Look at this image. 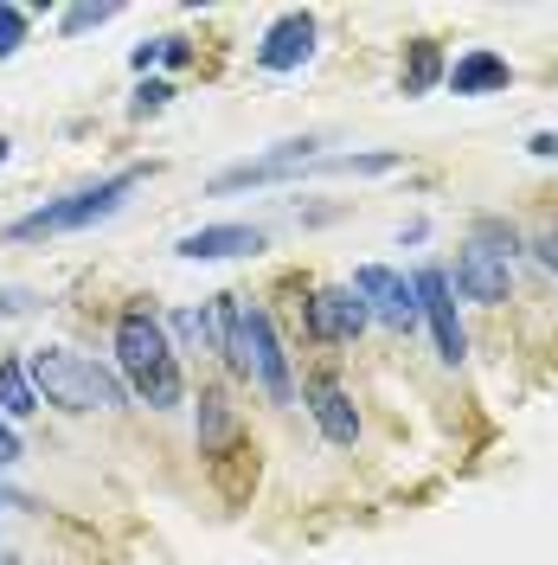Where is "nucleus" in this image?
Returning <instances> with one entry per match:
<instances>
[{"instance_id": "6ab92c4d", "label": "nucleus", "mask_w": 558, "mask_h": 565, "mask_svg": "<svg viewBox=\"0 0 558 565\" xmlns=\"http://www.w3.org/2000/svg\"><path fill=\"white\" fill-rule=\"evenodd\" d=\"M475 245H489L494 257H514V250H521V232L501 225V218H475Z\"/></svg>"}, {"instance_id": "423d86ee", "label": "nucleus", "mask_w": 558, "mask_h": 565, "mask_svg": "<svg viewBox=\"0 0 558 565\" xmlns=\"http://www.w3.org/2000/svg\"><path fill=\"white\" fill-rule=\"evenodd\" d=\"M353 289L366 296V309H373V321H385V328H398V334H411V328L423 321L418 282H405L398 270H385V264H360V270H353Z\"/></svg>"}, {"instance_id": "9b49d317", "label": "nucleus", "mask_w": 558, "mask_h": 565, "mask_svg": "<svg viewBox=\"0 0 558 565\" xmlns=\"http://www.w3.org/2000/svg\"><path fill=\"white\" fill-rule=\"evenodd\" d=\"M174 250L186 264H232V257H257V250H264V232H257V225H200V232H186Z\"/></svg>"}, {"instance_id": "bb28decb", "label": "nucleus", "mask_w": 558, "mask_h": 565, "mask_svg": "<svg viewBox=\"0 0 558 565\" xmlns=\"http://www.w3.org/2000/svg\"><path fill=\"white\" fill-rule=\"evenodd\" d=\"M148 65H161V39H148V45H136V71H148Z\"/></svg>"}, {"instance_id": "4be33fe9", "label": "nucleus", "mask_w": 558, "mask_h": 565, "mask_svg": "<svg viewBox=\"0 0 558 565\" xmlns=\"http://www.w3.org/2000/svg\"><path fill=\"white\" fill-rule=\"evenodd\" d=\"M26 450H20V430H13V418H0V469L7 462H20Z\"/></svg>"}, {"instance_id": "5701e85b", "label": "nucleus", "mask_w": 558, "mask_h": 565, "mask_svg": "<svg viewBox=\"0 0 558 565\" xmlns=\"http://www.w3.org/2000/svg\"><path fill=\"white\" fill-rule=\"evenodd\" d=\"M33 302H39L33 289H0V316H26Z\"/></svg>"}, {"instance_id": "20e7f679", "label": "nucleus", "mask_w": 558, "mask_h": 565, "mask_svg": "<svg viewBox=\"0 0 558 565\" xmlns=\"http://www.w3.org/2000/svg\"><path fill=\"white\" fill-rule=\"evenodd\" d=\"M232 373L257 380L277 405H296V373H289V353H282L277 321H270L264 302H245V316H238V366Z\"/></svg>"}, {"instance_id": "aec40b11", "label": "nucleus", "mask_w": 558, "mask_h": 565, "mask_svg": "<svg viewBox=\"0 0 558 565\" xmlns=\"http://www.w3.org/2000/svg\"><path fill=\"white\" fill-rule=\"evenodd\" d=\"M109 20H116V7H65V20H58V26H65V33H90V26H109Z\"/></svg>"}, {"instance_id": "ddd939ff", "label": "nucleus", "mask_w": 558, "mask_h": 565, "mask_svg": "<svg viewBox=\"0 0 558 565\" xmlns=\"http://www.w3.org/2000/svg\"><path fill=\"white\" fill-rule=\"evenodd\" d=\"M309 412H314V424H321V437L328 444H353L360 437V412H353V398L334 380H309Z\"/></svg>"}, {"instance_id": "2eb2a0df", "label": "nucleus", "mask_w": 558, "mask_h": 565, "mask_svg": "<svg viewBox=\"0 0 558 565\" xmlns=\"http://www.w3.org/2000/svg\"><path fill=\"white\" fill-rule=\"evenodd\" d=\"M39 412V386L26 373V353H7L0 360V418H33Z\"/></svg>"}, {"instance_id": "39448f33", "label": "nucleus", "mask_w": 558, "mask_h": 565, "mask_svg": "<svg viewBox=\"0 0 558 565\" xmlns=\"http://www.w3.org/2000/svg\"><path fill=\"white\" fill-rule=\"evenodd\" d=\"M314 148H321V136L277 141L270 154H257V161H238V168L212 174V193H245V186H270V180H302L314 168Z\"/></svg>"}, {"instance_id": "412c9836", "label": "nucleus", "mask_w": 558, "mask_h": 565, "mask_svg": "<svg viewBox=\"0 0 558 565\" xmlns=\"http://www.w3.org/2000/svg\"><path fill=\"white\" fill-rule=\"evenodd\" d=\"M168 97H174V84H168V77H148L129 109H136V116H154V109H168Z\"/></svg>"}, {"instance_id": "9d476101", "label": "nucleus", "mask_w": 558, "mask_h": 565, "mask_svg": "<svg viewBox=\"0 0 558 565\" xmlns=\"http://www.w3.org/2000/svg\"><path fill=\"white\" fill-rule=\"evenodd\" d=\"M455 289L469 296V302H482V309H501L507 302V257H494L489 245H462V257H455Z\"/></svg>"}, {"instance_id": "cd10ccee", "label": "nucleus", "mask_w": 558, "mask_h": 565, "mask_svg": "<svg viewBox=\"0 0 558 565\" xmlns=\"http://www.w3.org/2000/svg\"><path fill=\"white\" fill-rule=\"evenodd\" d=\"M0 508H26V494H20V489H7V482H0Z\"/></svg>"}, {"instance_id": "4468645a", "label": "nucleus", "mask_w": 558, "mask_h": 565, "mask_svg": "<svg viewBox=\"0 0 558 565\" xmlns=\"http://www.w3.org/2000/svg\"><path fill=\"white\" fill-rule=\"evenodd\" d=\"M232 437H238V412H232V398H225L218 386L200 392V457H225Z\"/></svg>"}, {"instance_id": "1a4fd4ad", "label": "nucleus", "mask_w": 558, "mask_h": 565, "mask_svg": "<svg viewBox=\"0 0 558 565\" xmlns=\"http://www.w3.org/2000/svg\"><path fill=\"white\" fill-rule=\"evenodd\" d=\"M309 52H314V13H282L257 39V65L264 71H302Z\"/></svg>"}, {"instance_id": "a211bd4d", "label": "nucleus", "mask_w": 558, "mask_h": 565, "mask_svg": "<svg viewBox=\"0 0 558 565\" xmlns=\"http://www.w3.org/2000/svg\"><path fill=\"white\" fill-rule=\"evenodd\" d=\"M26 26H33V13H26V7H7V0H0V65H7V58H13V52L26 45Z\"/></svg>"}, {"instance_id": "f03ea898", "label": "nucleus", "mask_w": 558, "mask_h": 565, "mask_svg": "<svg viewBox=\"0 0 558 565\" xmlns=\"http://www.w3.org/2000/svg\"><path fill=\"white\" fill-rule=\"evenodd\" d=\"M26 373H33L39 398L58 405V412H122L129 405L122 373H109V366H97V360H84L71 348H33Z\"/></svg>"}, {"instance_id": "0eeeda50", "label": "nucleus", "mask_w": 558, "mask_h": 565, "mask_svg": "<svg viewBox=\"0 0 558 565\" xmlns=\"http://www.w3.org/2000/svg\"><path fill=\"white\" fill-rule=\"evenodd\" d=\"M418 302L423 321H430V341H437V360L443 366H462L469 360V334H462V316H455V282L443 270H418Z\"/></svg>"}, {"instance_id": "dca6fc26", "label": "nucleus", "mask_w": 558, "mask_h": 565, "mask_svg": "<svg viewBox=\"0 0 558 565\" xmlns=\"http://www.w3.org/2000/svg\"><path fill=\"white\" fill-rule=\"evenodd\" d=\"M443 77V52L437 39H411V65H405V97H423L430 84Z\"/></svg>"}, {"instance_id": "a878e982", "label": "nucleus", "mask_w": 558, "mask_h": 565, "mask_svg": "<svg viewBox=\"0 0 558 565\" xmlns=\"http://www.w3.org/2000/svg\"><path fill=\"white\" fill-rule=\"evenodd\" d=\"M186 58H193L186 39H161V65H186Z\"/></svg>"}, {"instance_id": "c85d7f7f", "label": "nucleus", "mask_w": 558, "mask_h": 565, "mask_svg": "<svg viewBox=\"0 0 558 565\" xmlns=\"http://www.w3.org/2000/svg\"><path fill=\"white\" fill-rule=\"evenodd\" d=\"M0 161H7V136H0Z\"/></svg>"}, {"instance_id": "f8f14e48", "label": "nucleus", "mask_w": 558, "mask_h": 565, "mask_svg": "<svg viewBox=\"0 0 558 565\" xmlns=\"http://www.w3.org/2000/svg\"><path fill=\"white\" fill-rule=\"evenodd\" d=\"M443 84H450L455 97H489V90H507V84H514V71H507L501 52L475 45V52H462V58L443 71Z\"/></svg>"}, {"instance_id": "6e6552de", "label": "nucleus", "mask_w": 558, "mask_h": 565, "mask_svg": "<svg viewBox=\"0 0 558 565\" xmlns=\"http://www.w3.org/2000/svg\"><path fill=\"white\" fill-rule=\"evenodd\" d=\"M302 309H309V334L314 341H353V334L373 321V309H366L360 289H314Z\"/></svg>"}, {"instance_id": "f3484780", "label": "nucleus", "mask_w": 558, "mask_h": 565, "mask_svg": "<svg viewBox=\"0 0 558 565\" xmlns=\"http://www.w3.org/2000/svg\"><path fill=\"white\" fill-rule=\"evenodd\" d=\"M398 168V154L379 148V154H328V161H314L309 174H391Z\"/></svg>"}, {"instance_id": "b1692460", "label": "nucleus", "mask_w": 558, "mask_h": 565, "mask_svg": "<svg viewBox=\"0 0 558 565\" xmlns=\"http://www.w3.org/2000/svg\"><path fill=\"white\" fill-rule=\"evenodd\" d=\"M533 250H539L546 270H558V232H533Z\"/></svg>"}, {"instance_id": "7ed1b4c3", "label": "nucleus", "mask_w": 558, "mask_h": 565, "mask_svg": "<svg viewBox=\"0 0 558 565\" xmlns=\"http://www.w3.org/2000/svg\"><path fill=\"white\" fill-rule=\"evenodd\" d=\"M141 180H148V168H122V174L90 180V186H77V193H65V200H52V206L26 212V218H13V225H7V238L33 245V238H65V232H90L97 218H109V212H116L122 200H129V193H136Z\"/></svg>"}, {"instance_id": "393cba45", "label": "nucleus", "mask_w": 558, "mask_h": 565, "mask_svg": "<svg viewBox=\"0 0 558 565\" xmlns=\"http://www.w3.org/2000/svg\"><path fill=\"white\" fill-rule=\"evenodd\" d=\"M526 154H539V161H558V136H552V129H539V136L526 141Z\"/></svg>"}, {"instance_id": "f257e3e1", "label": "nucleus", "mask_w": 558, "mask_h": 565, "mask_svg": "<svg viewBox=\"0 0 558 565\" xmlns=\"http://www.w3.org/2000/svg\"><path fill=\"white\" fill-rule=\"evenodd\" d=\"M116 373L122 386L148 398L154 412H174L186 398V380H180V360H174V341H168V321L154 309H122L116 321Z\"/></svg>"}]
</instances>
